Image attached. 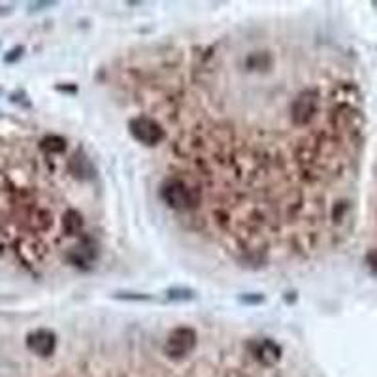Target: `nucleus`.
Masks as SVG:
<instances>
[{
	"label": "nucleus",
	"instance_id": "6",
	"mask_svg": "<svg viewBox=\"0 0 377 377\" xmlns=\"http://www.w3.org/2000/svg\"><path fill=\"white\" fill-rule=\"evenodd\" d=\"M368 264H370V268L377 270V251H372L368 255Z\"/></svg>",
	"mask_w": 377,
	"mask_h": 377
},
{
	"label": "nucleus",
	"instance_id": "1",
	"mask_svg": "<svg viewBox=\"0 0 377 377\" xmlns=\"http://www.w3.org/2000/svg\"><path fill=\"white\" fill-rule=\"evenodd\" d=\"M140 87L164 130L159 194L170 210L253 260L309 255L338 236L362 115L353 83L312 40L219 38Z\"/></svg>",
	"mask_w": 377,
	"mask_h": 377
},
{
	"label": "nucleus",
	"instance_id": "4",
	"mask_svg": "<svg viewBox=\"0 0 377 377\" xmlns=\"http://www.w3.org/2000/svg\"><path fill=\"white\" fill-rule=\"evenodd\" d=\"M27 347L38 356H51L57 347V336L48 329H38L27 336Z\"/></svg>",
	"mask_w": 377,
	"mask_h": 377
},
{
	"label": "nucleus",
	"instance_id": "3",
	"mask_svg": "<svg viewBox=\"0 0 377 377\" xmlns=\"http://www.w3.org/2000/svg\"><path fill=\"white\" fill-rule=\"evenodd\" d=\"M196 344H198L196 330L191 326H178L168 334L164 341V353L170 359H185L196 349Z\"/></svg>",
	"mask_w": 377,
	"mask_h": 377
},
{
	"label": "nucleus",
	"instance_id": "5",
	"mask_svg": "<svg viewBox=\"0 0 377 377\" xmlns=\"http://www.w3.org/2000/svg\"><path fill=\"white\" fill-rule=\"evenodd\" d=\"M249 349L251 355L264 366H274L281 356V347L272 339H257L253 344H249Z\"/></svg>",
	"mask_w": 377,
	"mask_h": 377
},
{
	"label": "nucleus",
	"instance_id": "2",
	"mask_svg": "<svg viewBox=\"0 0 377 377\" xmlns=\"http://www.w3.org/2000/svg\"><path fill=\"white\" fill-rule=\"evenodd\" d=\"M129 130L136 142H140L142 146L149 149H156L164 142V130L159 121L147 113H136L129 121Z\"/></svg>",
	"mask_w": 377,
	"mask_h": 377
}]
</instances>
